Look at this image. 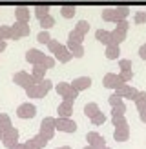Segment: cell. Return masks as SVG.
<instances>
[{
    "label": "cell",
    "mask_w": 146,
    "mask_h": 149,
    "mask_svg": "<svg viewBox=\"0 0 146 149\" xmlns=\"http://www.w3.org/2000/svg\"><path fill=\"white\" fill-rule=\"evenodd\" d=\"M139 118H141V122H142V124H146V109L139 111Z\"/></svg>",
    "instance_id": "44"
},
{
    "label": "cell",
    "mask_w": 146,
    "mask_h": 149,
    "mask_svg": "<svg viewBox=\"0 0 146 149\" xmlns=\"http://www.w3.org/2000/svg\"><path fill=\"white\" fill-rule=\"evenodd\" d=\"M13 127V124H11V118L9 115H6V113H0V131H7V129H11Z\"/></svg>",
    "instance_id": "28"
},
{
    "label": "cell",
    "mask_w": 146,
    "mask_h": 149,
    "mask_svg": "<svg viewBox=\"0 0 146 149\" xmlns=\"http://www.w3.org/2000/svg\"><path fill=\"white\" fill-rule=\"evenodd\" d=\"M75 13H77V7L75 6H62L60 7V15H62V18H73L75 17Z\"/></svg>",
    "instance_id": "29"
},
{
    "label": "cell",
    "mask_w": 146,
    "mask_h": 149,
    "mask_svg": "<svg viewBox=\"0 0 146 149\" xmlns=\"http://www.w3.org/2000/svg\"><path fill=\"white\" fill-rule=\"evenodd\" d=\"M46 73H48V69L44 68V65H33V71H31V74H33V78H35V82L39 84V82H42V80H46Z\"/></svg>",
    "instance_id": "23"
},
{
    "label": "cell",
    "mask_w": 146,
    "mask_h": 149,
    "mask_svg": "<svg viewBox=\"0 0 146 149\" xmlns=\"http://www.w3.org/2000/svg\"><path fill=\"white\" fill-rule=\"evenodd\" d=\"M102 86H104L106 89H113L115 91L117 87L122 86V80H121V77L117 73H106L104 78H102Z\"/></svg>",
    "instance_id": "13"
},
{
    "label": "cell",
    "mask_w": 146,
    "mask_h": 149,
    "mask_svg": "<svg viewBox=\"0 0 146 149\" xmlns=\"http://www.w3.org/2000/svg\"><path fill=\"white\" fill-rule=\"evenodd\" d=\"M100 18L106 20V22H113V24H119V18H117V15L113 11V7H106L104 11L100 13Z\"/></svg>",
    "instance_id": "25"
},
{
    "label": "cell",
    "mask_w": 146,
    "mask_h": 149,
    "mask_svg": "<svg viewBox=\"0 0 146 149\" xmlns=\"http://www.w3.org/2000/svg\"><path fill=\"white\" fill-rule=\"evenodd\" d=\"M24 56H26V62L31 64V65H39V64L44 62V58H46V55L39 49H27Z\"/></svg>",
    "instance_id": "14"
},
{
    "label": "cell",
    "mask_w": 146,
    "mask_h": 149,
    "mask_svg": "<svg viewBox=\"0 0 146 149\" xmlns=\"http://www.w3.org/2000/svg\"><path fill=\"white\" fill-rule=\"evenodd\" d=\"M104 56L108 60H117V58L121 56V47L119 46H108L104 49Z\"/></svg>",
    "instance_id": "24"
},
{
    "label": "cell",
    "mask_w": 146,
    "mask_h": 149,
    "mask_svg": "<svg viewBox=\"0 0 146 149\" xmlns=\"http://www.w3.org/2000/svg\"><path fill=\"white\" fill-rule=\"evenodd\" d=\"M71 87L73 89H77V91H86V89H90L91 87V78L90 77H79L71 82Z\"/></svg>",
    "instance_id": "19"
},
{
    "label": "cell",
    "mask_w": 146,
    "mask_h": 149,
    "mask_svg": "<svg viewBox=\"0 0 146 149\" xmlns=\"http://www.w3.org/2000/svg\"><path fill=\"white\" fill-rule=\"evenodd\" d=\"M119 77H121V80H122V84H128V82L133 78V69H131V71H121Z\"/></svg>",
    "instance_id": "39"
},
{
    "label": "cell",
    "mask_w": 146,
    "mask_h": 149,
    "mask_svg": "<svg viewBox=\"0 0 146 149\" xmlns=\"http://www.w3.org/2000/svg\"><path fill=\"white\" fill-rule=\"evenodd\" d=\"M55 91L57 95L62 96V100H69V102H75L79 98V91L77 89H73L69 82H58L55 86Z\"/></svg>",
    "instance_id": "3"
},
{
    "label": "cell",
    "mask_w": 146,
    "mask_h": 149,
    "mask_svg": "<svg viewBox=\"0 0 146 149\" xmlns=\"http://www.w3.org/2000/svg\"><path fill=\"white\" fill-rule=\"evenodd\" d=\"M18 136H20V133L17 127H11V129H7L2 133V144L7 147V149H11L15 144H18Z\"/></svg>",
    "instance_id": "10"
},
{
    "label": "cell",
    "mask_w": 146,
    "mask_h": 149,
    "mask_svg": "<svg viewBox=\"0 0 146 149\" xmlns=\"http://www.w3.org/2000/svg\"><path fill=\"white\" fill-rule=\"evenodd\" d=\"M84 149H95V147H91V146H86V147H84Z\"/></svg>",
    "instance_id": "48"
},
{
    "label": "cell",
    "mask_w": 146,
    "mask_h": 149,
    "mask_svg": "<svg viewBox=\"0 0 146 149\" xmlns=\"http://www.w3.org/2000/svg\"><path fill=\"white\" fill-rule=\"evenodd\" d=\"M39 24H40L42 31H48V29H51V27L55 26V18L51 17V15H48V17H44L42 20H39Z\"/></svg>",
    "instance_id": "30"
},
{
    "label": "cell",
    "mask_w": 146,
    "mask_h": 149,
    "mask_svg": "<svg viewBox=\"0 0 146 149\" xmlns=\"http://www.w3.org/2000/svg\"><path fill=\"white\" fill-rule=\"evenodd\" d=\"M48 15H49V6H36L35 7V17L39 20H42L44 17H48Z\"/></svg>",
    "instance_id": "34"
},
{
    "label": "cell",
    "mask_w": 146,
    "mask_h": 149,
    "mask_svg": "<svg viewBox=\"0 0 146 149\" xmlns=\"http://www.w3.org/2000/svg\"><path fill=\"white\" fill-rule=\"evenodd\" d=\"M97 113H100V107H99V104H95V102H90V104H86L84 106V115L88 118H93Z\"/></svg>",
    "instance_id": "26"
},
{
    "label": "cell",
    "mask_w": 146,
    "mask_h": 149,
    "mask_svg": "<svg viewBox=\"0 0 146 149\" xmlns=\"http://www.w3.org/2000/svg\"><path fill=\"white\" fill-rule=\"evenodd\" d=\"M128 29H130L128 20H121L119 24H115V29L112 31V36H113V42L117 44V46H121V44L126 40V36H128Z\"/></svg>",
    "instance_id": "5"
},
{
    "label": "cell",
    "mask_w": 146,
    "mask_h": 149,
    "mask_svg": "<svg viewBox=\"0 0 146 149\" xmlns=\"http://www.w3.org/2000/svg\"><path fill=\"white\" fill-rule=\"evenodd\" d=\"M73 104H75V102L62 100L60 104H58V107H57L58 116H60V118H71V115H73Z\"/></svg>",
    "instance_id": "17"
},
{
    "label": "cell",
    "mask_w": 146,
    "mask_h": 149,
    "mask_svg": "<svg viewBox=\"0 0 146 149\" xmlns=\"http://www.w3.org/2000/svg\"><path fill=\"white\" fill-rule=\"evenodd\" d=\"M95 38H97L102 46H117L113 42V36H112V31H106V29H97L95 31Z\"/></svg>",
    "instance_id": "16"
},
{
    "label": "cell",
    "mask_w": 146,
    "mask_h": 149,
    "mask_svg": "<svg viewBox=\"0 0 146 149\" xmlns=\"http://www.w3.org/2000/svg\"><path fill=\"white\" fill-rule=\"evenodd\" d=\"M0 140H2V131H0Z\"/></svg>",
    "instance_id": "50"
},
{
    "label": "cell",
    "mask_w": 146,
    "mask_h": 149,
    "mask_svg": "<svg viewBox=\"0 0 146 149\" xmlns=\"http://www.w3.org/2000/svg\"><path fill=\"white\" fill-rule=\"evenodd\" d=\"M84 38H86V36H84L82 33H79L77 29H73V31L68 35V42H73V44H82Z\"/></svg>",
    "instance_id": "32"
},
{
    "label": "cell",
    "mask_w": 146,
    "mask_h": 149,
    "mask_svg": "<svg viewBox=\"0 0 146 149\" xmlns=\"http://www.w3.org/2000/svg\"><path fill=\"white\" fill-rule=\"evenodd\" d=\"M11 40H20L24 38V36H29V33H31V27H29V24H26V22H15V24L11 26Z\"/></svg>",
    "instance_id": "7"
},
{
    "label": "cell",
    "mask_w": 146,
    "mask_h": 149,
    "mask_svg": "<svg viewBox=\"0 0 146 149\" xmlns=\"http://www.w3.org/2000/svg\"><path fill=\"white\" fill-rule=\"evenodd\" d=\"M15 18H17V22H26V24H29V7L17 6L15 7Z\"/></svg>",
    "instance_id": "21"
},
{
    "label": "cell",
    "mask_w": 146,
    "mask_h": 149,
    "mask_svg": "<svg viewBox=\"0 0 146 149\" xmlns=\"http://www.w3.org/2000/svg\"><path fill=\"white\" fill-rule=\"evenodd\" d=\"M36 115V107L33 106L31 102H24L20 104L17 107V116L18 118H24V120H29V118H33Z\"/></svg>",
    "instance_id": "11"
},
{
    "label": "cell",
    "mask_w": 146,
    "mask_h": 149,
    "mask_svg": "<svg viewBox=\"0 0 146 149\" xmlns=\"http://www.w3.org/2000/svg\"><path fill=\"white\" fill-rule=\"evenodd\" d=\"M102 149H110V147H108V146H104V147H102Z\"/></svg>",
    "instance_id": "49"
},
{
    "label": "cell",
    "mask_w": 146,
    "mask_h": 149,
    "mask_svg": "<svg viewBox=\"0 0 146 149\" xmlns=\"http://www.w3.org/2000/svg\"><path fill=\"white\" fill-rule=\"evenodd\" d=\"M112 124L113 127H122V125H128V120L124 115H112Z\"/></svg>",
    "instance_id": "33"
},
{
    "label": "cell",
    "mask_w": 146,
    "mask_h": 149,
    "mask_svg": "<svg viewBox=\"0 0 146 149\" xmlns=\"http://www.w3.org/2000/svg\"><path fill=\"white\" fill-rule=\"evenodd\" d=\"M51 87H53V82H51L49 78H46V80L39 82V84L29 86L27 89H24V91H26V95L29 96V98L39 100V98H44V96H46V95L51 91Z\"/></svg>",
    "instance_id": "1"
},
{
    "label": "cell",
    "mask_w": 146,
    "mask_h": 149,
    "mask_svg": "<svg viewBox=\"0 0 146 149\" xmlns=\"http://www.w3.org/2000/svg\"><path fill=\"white\" fill-rule=\"evenodd\" d=\"M6 49H7V42H4V40H0V53H4Z\"/></svg>",
    "instance_id": "45"
},
{
    "label": "cell",
    "mask_w": 146,
    "mask_h": 149,
    "mask_svg": "<svg viewBox=\"0 0 146 149\" xmlns=\"http://www.w3.org/2000/svg\"><path fill=\"white\" fill-rule=\"evenodd\" d=\"M11 26H0V40H4V42H7L11 38Z\"/></svg>",
    "instance_id": "35"
},
{
    "label": "cell",
    "mask_w": 146,
    "mask_h": 149,
    "mask_svg": "<svg viewBox=\"0 0 146 149\" xmlns=\"http://www.w3.org/2000/svg\"><path fill=\"white\" fill-rule=\"evenodd\" d=\"M55 64H57V60H55L53 56H46V58H44V62H42L40 65H44L46 69H51V68H55Z\"/></svg>",
    "instance_id": "41"
},
{
    "label": "cell",
    "mask_w": 146,
    "mask_h": 149,
    "mask_svg": "<svg viewBox=\"0 0 146 149\" xmlns=\"http://www.w3.org/2000/svg\"><path fill=\"white\" fill-rule=\"evenodd\" d=\"M66 47H68V51L73 55V58H82V56H84V47H82V44L68 42V44H66Z\"/></svg>",
    "instance_id": "22"
},
{
    "label": "cell",
    "mask_w": 146,
    "mask_h": 149,
    "mask_svg": "<svg viewBox=\"0 0 146 149\" xmlns=\"http://www.w3.org/2000/svg\"><path fill=\"white\" fill-rule=\"evenodd\" d=\"M55 118H51V116H44L42 118V122H40V129H39V135L44 136L49 142L51 138L55 136Z\"/></svg>",
    "instance_id": "4"
},
{
    "label": "cell",
    "mask_w": 146,
    "mask_h": 149,
    "mask_svg": "<svg viewBox=\"0 0 146 149\" xmlns=\"http://www.w3.org/2000/svg\"><path fill=\"white\" fill-rule=\"evenodd\" d=\"M36 40H39L40 44H44V46H48L49 40H51V35H49L48 31H40L39 35H36Z\"/></svg>",
    "instance_id": "37"
},
{
    "label": "cell",
    "mask_w": 146,
    "mask_h": 149,
    "mask_svg": "<svg viewBox=\"0 0 146 149\" xmlns=\"http://www.w3.org/2000/svg\"><path fill=\"white\" fill-rule=\"evenodd\" d=\"M108 104L112 106V115H124L126 113V104L121 96H117L115 93L108 98Z\"/></svg>",
    "instance_id": "12"
},
{
    "label": "cell",
    "mask_w": 146,
    "mask_h": 149,
    "mask_svg": "<svg viewBox=\"0 0 146 149\" xmlns=\"http://www.w3.org/2000/svg\"><path fill=\"white\" fill-rule=\"evenodd\" d=\"M48 49L53 53V58L55 60H58L60 64H66V62H69L71 58H73V55L68 51V47L66 46H62L58 40H55V38H51L49 40V44H48Z\"/></svg>",
    "instance_id": "2"
},
{
    "label": "cell",
    "mask_w": 146,
    "mask_h": 149,
    "mask_svg": "<svg viewBox=\"0 0 146 149\" xmlns=\"http://www.w3.org/2000/svg\"><path fill=\"white\" fill-rule=\"evenodd\" d=\"M139 58H141V60H146V44H142V46L139 47Z\"/></svg>",
    "instance_id": "43"
},
{
    "label": "cell",
    "mask_w": 146,
    "mask_h": 149,
    "mask_svg": "<svg viewBox=\"0 0 146 149\" xmlns=\"http://www.w3.org/2000/svg\"><path fill=\"white\" fill-rule=\"evenodd\" d=\"M119 68H121V71H131V60H128V58H121Z\"/></svg>",
    "instance_id": "40"
},
{
    "label": "cell",
    "mask_w": 146,
    "mask_h": 149,
    "mask_svg": "<svg viewBox=\"0 0 146 149\" xmlns=\"http://www.w3.org/2000/svg\"><path fill=\"white\" fill-rule=\"evenodd\" d=\"M57 149H71L69 146H62V147H57Z\"/></svg>",
    "instance_id": "47"
},
{
    "label": "cell",
    "mask_w": 146,
    "mask_h": 149,
    "mask_svg": "<svg viewBox=\"0 0 146 149\" xmlns=\"http://www.w3.org/2000/svg\"><path fill=\"white\" fill-rule=\"evenodd\" d=\"M55 129L62 131V133H75L77 131V122L71 118H55Z\"/></svg>",
    "instance_id": "9"
},
{
    "label": "cell",
    "mask_w": 146,
    "mask_h": 149,
    "mask_svg": "<svg viewBox=\"0 0 146 149\" xmlns=\"http://www.w3.org/2000/svg\"><path fill=\"white\" fill-rule=\"evenodd\" d=\"M26 147L27 149H44L48 146V140L44 138V136H40V135H36V136H33V138H29V140H26Z\"/></svg>",
    "instance_id": "18"
},
{
    "label": "cell",
    "mask_w": 146,
    "mask_h": 149,
    "mask_svg": "<svg viewBox=\"0 0 146 149\" xmlns=\"http://www.w3.org/2000/svg\"><path fill=\"white\" fill-rule=\"evenodd\" d=\"M133 104H135V107H137V111H142V109H146V91H141L139 93V96L133 100Z\"/></svg>",
    "instance_id": "31"
},
{
    "label": "cell",
    "mask_w": 146,
    "mask_h": 149,
    "mask_svg": "<svg viewBox=\"0 0 146 149\" xmlns=\"http://www.w3.org/2000/svg\"><path fill=\"white\" fill-rule=\"evenodd\" d=\"M113 11H115V15H117V18H119V22H121V20H126V18H128L130 7H128V6H117V7H113Z\"/></svg>",
    "instance_id": "27"
},
{
    "label": "cell",
    "mask_w": 146,
    "mask_h": 149,
    "mask_svg": "<svg viewBox=\"0 0 146 149\" xmlns=\"http://www.w3.org/2000/svg\"><path fill=\"white\" fill-rule=\"evenodd\" d=\"M75 29H77L79 33H82V35L86 36V33L90 31V24H88L86 20H79V22H77V26H75Z\"/></svg>",
    "instance_id": "36"
},
{
    "label": "cell",
    "mask_w": 146,
    "mask_h": 149,
    "mask_svg": "<svg viewBox=\"0 0 146 149\" xmlns=\"http://www.w3.org/2000/svg\"><path fill=\"white\" fill-rule=\"evenodd\" d=\"M113 140H115V142H128V140H130V125L115 127V131H113Z\"/></svg>",
    "instance_id": "20"
},
{
    "label": "cell",
    "mask_w": 146,
    "mask_h": 149,
    "mask_svg": "<svg viewBox=\"0 0 146 149\" xmlns=\"http://www.w3.org/2000/svg\"><path fill=\"white\" fill-rule=\"evenodd\" d=\"M13 82H15L18 87H22V89H27L29 86L36 84L35 78H33V74L27 73V71H17V73L13 74Z\"/></svg>",
    "instance_id": "6"
},
{
    "label": "cell",
    "mask_w": 146,
    "mask_h": 149,
    "mask_svg": "<svg viewBox=\"0 0 146 149\" xmlns=\"http://www.w3.org/2000/svg\"><path fill=\"white\" fill-rule=\"evenodd\" d=\"M86 140H88V146H91L95 149H102L106 146V140L102 135H99V133H95V131H90L86 135Z\"/></svg>",
    "instance_id": "15"
},
{
    "label": "cell",
    "mask_w": 146,
    "mask_h": 149,
    "mask_svg": "<svg viewBox=\"0 0 146 149\" xmlns=\"http://www.w3.org/2000/svg\"><path fill=\"white\" fill-rule=\"evenodd\" d=\"M11 149H27V147H26V144H20V142H18V144H15Z\"/></svg>",
    "instance_id": "46"
},
{
    "label": "cell",
    "mask_w": 146,
    "mask_h": 149,
    "mask_svg": "<svg viewBox=\"0 0 146 149\" xmlns=\"http://www.w3.org/2000/svg\"><path fill=\"white\" fill-rule=\"evenodd\" d=\"M133 22H135L137 26L144 24V22H146V13H144V11H139V13H135V18H133Z\"/></svg>",
    "instance_id": "42"
},
{
    "label": "cell",
    "mask_w": 146,
    "mask_h": 149,
    "mask_svg": "<svg viewBox=\"0 0 146 149\" xmlns=\"http://www.w3.org/2000/svg\"><path fill=\"white\" fill-rule=\"evenodd\" d=\"M139 93H141V91H139V89H135L133 86H130V84H122L121 87L115 89V95H117V96H121L122 100H124V98H126V100H131V102H133L137 96H139Z\"/></svg>",
    "instance_id": "8"
},
{
    "label": "cell",
    "mask_w": 146,
    "mask_h": 149,
    "mask_svg": "<svg viewBox=\"0 0 146 149\" xmlns=\"http://www.w3.org/2000/svg\"><path fill=\"white\" fill-rule=\"evenodd\" d=\"M104 122H106V115L102 113V111H100V113H97V115L91 118V124H95V125H102Z\"/></svg>",
    "instance_id": "38"
}]
</instances>
